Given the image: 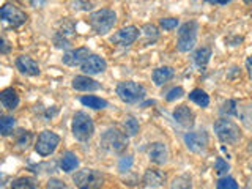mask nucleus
Returning <instances> with one entry per match:
<instances>
[{
    "label": "nucleus",
    "instance_id": "f257e3e1",
    "mask_svg": "<svg viewBox=\"0 0 252 189\" xmlns=\"http://www.w3.org/2000/svg\"><path fill=\"white\" fill-rule=\"evenodd\" d=\"M117 24V14L109 8H101L90 14V26L98 35H106Z\"/></svg>",
    "mask_w": 252,
    "mask_h": 189
},
{
    "label": "nucleus",
    "instance_id": "f03ea898",
    "mask_svg": "<svg viewBox=\"0 0 252 189\" xmlns=\"http://www.w3.org/2000/svg\"><path fill=\"white\" fill-rule=\"evenodd\" d=\"M215 132L222 144H228V145H233L241 139V131L238 128V125L228 120V118H219L215 123Z\"/></svg>",
    "mask_w": 252,
    "mask_h": 189
},
{
    "label": "nucleus",
    "instance_id": "7ed1b4c3",
    "mask_svg": "<svg viewBox=\"0 0 252 189\" xmlns=\"http://www.w3.org/2000/svg\"><path fill=\"white\" fill-rule=\"evenodd\" d=\"M71 129H73V136L85 142L92 139L93 132H94V125L93 120L90 118L89 114L85 112H76L73 117V125H71Z\"/></svg>",
    "mask_w": 252,
    "mask_h": 189
},
{
    "label": "nucleus",
    "instance_id": "20e7f679",
    "mask_svg": "<svg viewBox=\"0 0 252 189\" xmlns=\"http://www.w3.org/2000/svg\"><path fill=\"white\" fill-rule=\"evenodd\" d=\"M73 180L79 189H101L102 183H104V177L101 175V172L94 169L79 170L76 172Z\"/></svg>",
    "mask_w": 252,
    "mask_h": 189
},
{
    "label": "nucleus",
    "instance_id": "39448f33",
    "mask_svg": "<svg viewBox=\"0 0 252 189\" xmlns=\"http://www.w3.org/2000/svg\"><path fill=\"white\" fill-rule=\"evenodd\" d=\"M197 22L194 21H189V22H185L183 26L180 27L178 30V41H177V47L178 51L181 52H189L195 46V41H197Z\"/></svg>",
    "mask_w": 252,
    "mask_h": 189
},
{
    "label": "nucleus",
    "instance_id": "423d86ee",
    "mask_svg": "<svg viewBox=\"0 0 252 189\" xmlns=\"http://www.w3.org/2000/svg\"><path fill=\"white\" fill-rule=\"evenodd\" d=\"M99 144L106 150H109V152L120 153L126 147H128V136H126L125 132H120L118 129H115V128H110L101 136Z\"/></svg>",
    "mask_w": 252,
    "mask_h": 189
},
{
    "label": "nucleus",
    "instance_id": "0eeeda50",
    "mask_svg": "<svg viewBox=\"0 0 252 189\" xmlns=\"http://www.w3.org/2000/svg\"><path fill=\"white\" fill-rule=\"evenodd\" d=\"M117 94L118 98L125 102H137L145 98V89L137 82L125 81L117 85Z\"/></svg>",
    "mask_w": 252,
    "mask_h": 189
},
{
    "label": "nucleus",
    "instance_id": "6e6552de",
    "mask_svg": "<svg viewBox=\"0 0 252 189\" xmlns=\"http://www.w3.org/2000/svg\"><path fill=\"white\" fill-rule=\"evenodd\" d=\"M59 144H60V137L57 136V134L52 132V131H43L36 139L35 150H36L38 155L49 156L55 152V150H57Z\"/></svg>",
    "mask_w": 252,
    "mask_h": 189
},
{
    "label": "nucleus",
    "instance_id": "1a4fd4ad",
    "mask_svg": "<svg viewBox=\"0 0 252 189\" xmlns=\"http://www.w3.org/2000/svg\"><path fill=\"white\" fill-rule=\"evenodd\" d=\"M0 21H5L13 27H19L22 24H26L27 14L22 10H19L16 5L6 3L3 6H0Z\"/></svg>",
    "mask_w": 252,
    "mask_h": 189
},
{
    "label": "nucleus",
    "instance_id": "9d476101",
    "mask_svg": "<svg viewBox=\"0 0 252 189\" xmlns=\"http://www.w3.org/2000/svg\"><path fill=\"white\" fill-rule=\"evenodd\" d=\"M185 144L192 153H205L208 148V134L205 131H192L185 134Z\"/></svg>",
    "mask_w": 252,
    "mask_h": 189
},
{
    "label": "nucleus",
    "instance_id": "9b49d317",
    "mask_svg": "<svg viewBox=\"0 0 252 189\" xmlns=\"http://www.w3.org/2000/svg\"><path fill=\"white\" fill-rule=\"evenodd\" d=\"M106 66L107 63L104 59H101L99 55H94V54H90L87 55L85 60L81 63V68L85 74L89 76H94V74H99V73H104L106 71Z\"/></svg>",
    "mask_w": 252,
    "mask_h": 189
},
{
    "label": "nucleus",
    "instance_id": "f8f14e48",
    "mask_svg": "<svg viewBox=\"0 0 252 189\" xmlns=\"http://www.w3.org/2000/svg\"><path fill=\"white\" fill-rule=\"evenodd\" d=\"M139 38V29L134 26H128L122 29L120 32H117V35L112 36V41L120 44V46H129Z\"/></svg>",
    "mask_w": 252,
    "mask_h": 189
},
{
    "label": "nucleus",
    "instance_id": "ddd939ff",
    "mask_svg": "<svg viewBox=\"0 0 252 189\" xmlns=\"http://www.w3.org/2000/svg\"><path fill=\"white\" fill-rule=\"evenodd\" d=\"M16 68H18L22 74H27V76H38L39 74V66L38 63L27 57V55H21V57L16 59Z\"/></svg>",
    "mask_w": 252,
    "mask_h": 189
},
{
    "label": "nucleus",
    "instance_id": "4468645a",
    "mask_svg": "<svg viewBox=\"0 0 252 189\" xmlns=\"http://www.w3.org/2000/svg\"><path fill=\"white\" fill-rule=\"evenodd\" d=\"M173 120H175L178 125L185 126V128H191L194 125V112L188 106H178L175 110H173Z\"/></svg>",
    "mask_w": 252,
    "mask_h": 189
},
{
    "label": "nucleus",
    "instance_id": "2eb2a0df",
    "mask_svg": "<svg viewBox=\"0 0 252 189\" xmlns=\"http://www.w3.org/2000/svg\"><path fill=\"white\" fill-rule=\"evenodd\" d=\"M148 156H150V161L158 164V165H162L167 162V158H169V152H167V147H165L162 142H156L148 150Z\"/></svg>",
    "mask_w": 252,
    "mask_h": 189
},
{
    "label": "nucleus",
    "instance_id": "dca6fc26",
    "mask_svg": "<svg viewBox=\"0 0 252 189\" xmlns=\"http://www.w3.org/2000/svg\"><path fill=\"white\" fill-rule=\"evenodd\" d=\"M87 55H90V51L87 49V47H77L74 51H69L63 55V63L68 66H81V63L85 60Z\"/></svg>",
    "mask_w": 252,
    "mask_h": 189
},
{
    "label": "nucleus",
    "instance_id": "f3484780",
    "mask_svg": "<svg viewBox=\"0 0 252 189\" xmlns=\"http://www.w3.org/2000/svg\"><path fill=\"white\" fill-rule=\"evenodd\" d=\"M99 84L90 76H76L73 79V89L79 92H94L99 89Z\"/></svg>",
    "mask_w": 252,
    "mask_h": 189
},
{
    "label": "nucleus",
    "instance_id": "a211bd4d",
    "mask_svg": "<svg viewBox=\"0 0 252 189\" xmlns=\"http://www.w3.org/2000/svg\"><path fill=\"white\" fill-rule=\"evenodd\" d=\"M0 102L8 110H13L19 106V94L16 93L14 89H5L0 92Z\"/></svg>",
    "mask_w": 252,
    "mask_h": 189
},
{
    "label": "nucleus",
    "instance_id": "6ab92c4d",
    "mask_svg": "<svg viewBox=\"0 0 252 189\" xmlns=\"http://www.w3.org/2000/svg\"><path fill=\"white\" fill-rule=\"evenodd\" d=\"M164 180H165V175L162 172H159L158 169H148L144 175V185L152 186V188L161 186L164 183Z\"/></svg>",
    "mask_w": 252,
    "mask_h": 189
},
{
    "label": "nucleus",
    "instance_id": "aec40b11",
    "mask_svg": "<svg viewBox=\"0 0 252 189\" xmlns=\"http://www.w3.org/2000/svg\"><path fill=\"white\" fill-rule=\"evenodd\" d=\"M77 165H79V159H77V156L73 152H65L62 155L60 167H62L63 172H66V173L73 172V170H76Z\"/></svg>",
    "mask_w": 252,
    "mask_h": 189
},
{
    "label": "nucleus",
    "instance_id": "412c9836",
    "mask_svg": "<svg viewBox=\"0 0 252 189\" xmlns=\"http://www.w3.org/2000/svg\"><path fill=\"white\" fill-rule=\"evenodd\" d=\"M153 82L156 85H164L165 82H169L170 79L173 77V69L170 66H161V68H156L153 71Z\"/></svg>",
    "mask_w": 252,
    "mask_h": 189
},
{
    "label": "nucleus",
    "instance_id": "4be33fe9",
    "mask_svg": "<svg viewBox=\"0 0 252 189\" xmlns=\"http://www.w3.org/2000/svg\"><path fill=\"white\" fill-rule=\"evenodd\" d=\"M81 102L84 106L90 107V109H94V110H99V109H104L107 107V101L102 99L99 96H94V94H89V96H82L81 98Z\"/></svg>",
    "mask_w": 252,
    "mask_h": 189
},
{
    "label": "nucleus",
    "instance_id": "5701e85b",
    "mask_svg": "<svg viewBox=\"0 0 252 189\" xmlns=\"http://www.w3.org/2000/svg\"><path fill=\"white\" fill-rule=\"evenodd\" d=\"M16 126V118L11 115H0V136L11 134Z\"/></svg>",
    "mask_w": 252,
    "mask_h": 189
},
{
    "label": "nucleus",
    "instance_id": "b1692460",
    "mask_svg": "<svg viewBox=\"0 0 252 189\" xmlns=\"http://www.w3.org/2000/svg\"><path fill=\"white\" fill-rule=\"evenodd\" d=\"M189 99H191L192 102H195V104L200 106V107H208V104H210V96L202 89L192 90L191 93H189Z\"/></svg>",
    "mask_w": 252,
    "mask_h": 189
},
{
    "label": "nucleus",
    "instance_id": "393cba45",
    "mask_svg": "<svg viewBox=\"0 0 252 189\" xmlns=\"http://www.w3.org/2000/svg\"><path fill=\"white\" fill-rule=\"evenodd\" d=\"M210 59H211V49L207 46L197 49L194 54V62H195V65H199V66H205L210 62Z\"/></svg>",
    "mask_w": 252,
    "mask_h": 189
},
{
    "label": "nucleus",
    "instance_id": "a878e982",
    "mask_svg": "<svg viewBox=\"0 0 252 189\" xmlns=\"http://www.w3.org/2000/svg\"><path fill=\"white\" fill-rule=\"evenodd\" d=\"M123 128L126 136H136L139 132V122L134 117H126L123 122Z\"/></svg>",
    "mask_w": 252,
    "mask_h": 189
},
{
    "label": "nucleus",
    "instance_id": "bb28decb",
    "mask_svg": "<svg viewBox=\"0 0 252 189\" xmlns=\"http://www.w3.org/2000/svg\"><path fill=\"white\" fill-rule=\"evenodd\" d=\"M11 189H35V181L29 177L16 178L11 183Z\"/></svg>",
    "mask_w": 252,
    "mask_h": 189
},
{
    "label": "nucleus",
    "instance_id": "cd10ccee",
    "mask_svg": "<svg viewBox=\"0 0 252 189\" xmlns=\"http://www.w3.org/2000/svg\"><path fill=\"white\" fill-rule=\"evenodd\" d=\"M170 189H192V183H191V178L186 177V175H181L173 178Z\"/></svg>",
    "mask_w": 252,
    "mask_h": 189
},
{
    "label": "nucleus",
    "instance_id": "c85d7f7f",
    "mask_svg": "<svg viewBox=\"0 0 252 189\" xmlns=\"http://www.w3.org/2000/svg\"><path fill=\"white\" fill-rule=\"evenodd\" d=\"M216 189H238V183L232 177H222L218 180Z\"/></svg>",
    "mask_w": 252,
    "mask_h": 189
},
{
    "label": "nucleus",
    "instance_id": "c756f323",
    "mask_svg": "<svg viewBox=\"0 0 252 189\" xmlns=\"http://www.w3.org/2000/svg\"><path fill=\"white\" fill-rule=\"evenodd\" d=\"M32 142V134L29 131H19L18 132V139H16V144H18L21 148H27Z\"/></svg>",
    "mask_w": 252,
    "mask_h": 189
},
{
    "label": "nucleus",
    "instance_id": "7c9ffc66",
    "mask_svg": "<svg viewBox=\"0 0 252 189\" xmlns=\"http://www.w3.org/2000/svg\"><path fill=\"white\" fill-rule=\"evenodd\" d=\"M185 94V90L181 89V87H173L172 90H169V93L165 94V99L167 101H175V99H180L181 96Z\"/></svg>",
    "mask_w": 252,
    "mask_h": 189
},
{
    "label": "nucleus",
    "instance_id": "2f4dec72",
    "mask_svg": "<svg viewBox=\"0 0 252 189\" xmlns=\"http://www.w3.org/2000/svg\"><path fill=\"white\" fill-rule=\"evenodd\" d=\"M215 170L219 173V175H224V173H227V170H228L227 161H224L222 158H218L216 162H215Z\"/></svg>",
    "mask_w": 252,
    "mask_h": 189
},
{
    "label": "nucleus",
    "instance_id": "473e14b6",
    "mask_svg": "<svg viewBox=\"0 0 252 189\" xmlns=\"http://www.w3.org/2000/svg\"><path fill=\"white\" fill-rule=\"evenodd\" d=\"M159 24H161L162 29L172 30V29H175L178 26V19H175V18H164V19L159 21Z\"/></svg>",
    "mask_w": 252,
    "mask_h": 189
},
{
    "label": "nucleus",
    "instance_id": "72a5a7b5",
    "mask_svg": "<svg viewBox=\"0 0 252 189\" xmlns=\"http://www.w3.org/2000/svg\"><path fill=\"white\" fill-rule=\"evenodd\" d=\"M46 189H66L65 183L57 178H51L49 181H47V185H46Z\"/></svg>",
    "mask_w": 252,
    "mask_h": 189
},
{
    "label": "nucleus",
    "instance_id": "f704fd0d",
    "mask_svg": "<svg viewBox=\"0 0 252 189\" xmlns=\"http://www.w3.org/2000/svg\"><path fill=\"white\" fill-rule=\"evenodd\" d=\"M144 33L147 35L148 41H150V39H152V41L158 39V30H156L155 26H145V27H144Z\"/></svg>",
    "mask_w": 252,
    "mask_h": 189
},
{
    "label": "nucleus",
    "instance_id": "c9c22d12",
    "mask_svg": "<svg viewBox=\"0 0 252 189\" xmlns=\"http://www.w3.org/2000/svg\"><path fill=\"white\" fill-rule=\"evenodd\" d=\"M236 102L235 101H227L225 104H224V109H222V112H225L227 115H236Z\"/></svg>",
    "mask_w": 252,
    "mask_h": 189
},
{
    "label": "nucleus",
    "instance_id": "e433bc0d",
    "mask_svg": "<svg viewBox=\"0 0 252 189\" xmlns=\"http://www.w3.org/2000/svg\"><path fill=\"white\" fill-rule=\"evenodd\" d=\"M131 164H132V158H131V156L123 158V159L120 161V170H122V172L128 170V169L131 167Z\"/></svg>",
    "mask_w": 252,
    "mask_h": 189
},
{
    "label": "nucleus",
    "instance_id": "4c0bfd02",
    "mask_svg": "<svg viewBox=\"0 0 252 189\" xmlns=\"http://www.w3.org/2000/svg\"><path fill=\"white\" fill-rule=\"evenodd\" d=\"M10 51H11V46L8 44V41L3 36H0V54H8Z\"/></svg>",
    "mask_w": 252,
    "mask_h": 189
},
{
    "label": "nucleus",
    "instance_id": "58836bf2",
    "mask_svg": "<svg viewBox=\"0 0 252 189\" xmlns=\"http://www.w3.org/2000/svg\"><path fill=\"white\" fill-rule=\"evenodd\" d=\"M207 2L213 5H227L228 2H232V0H207Z\"/></svg>",
    "mask_w": 252,
    "mask_h": 189
},
{
    "label": "nucleus",
    "instance_id": "ea45409f",
    "mask_svg": "<svg viewBox=\"0 0 252 189\" xmlns=\"http://www.w3.org/2000/svg\"><path fill=\"white\" fill-rule=\"evenodd\" d=\"M246 66H248V71H251V59H248V62H246Z\"/></svg>",
    "mask_w": 252,
    "mask_h": 189
},
{
    "label": "nucleus",
    "instance_id": "a19ab883",
    "mask_svg": "<svg viewBox=\"0 0 252 189\" xmlns=\"http://www.w3.org/2000/svg\"><path fill=\"white\" fill-rule=\"evenodd\" d=\"M244 3H246V5H251V3H252V0H244Z\"/></svg>",
    "mask_w": 252,
    "mask_h": 189
}]
</instances>
